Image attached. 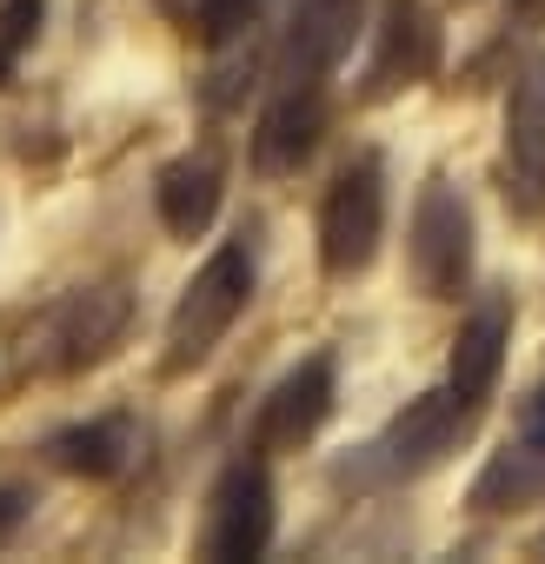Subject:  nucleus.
I'll list each match as a JSON object with an SVG mask.
<instances>
[{
    "label": "nucleus",
    "instance_id": "obj_5",
    "mask_svg": "<svg viewBox=\"0 0 545 564\" xmlns=\"http://www.w3.org/2000/svg\"><path fill=\"white\" fill-rule=\"evenodd\" d=\"M333 399H340V359H333V352L300 359L280 386L259 399L253 445H259V452H300V445H313L320 425L333 419Z\"/></svg>",
    "mask_w": 545,
    "mask_h": 564
},
{
    "label": "nucleus",
    "instance_id": "obj_15",
    "mask_svg": "<svg viewBox=\"0 0 545 564\" xmlns=\"http://www.w3.org/2000/svg\"><path fill=\"white\" fill-rule=\"evenodd\" d=\"M545 491V452L538 445H519V452H499L485 471H479V485H472V511H519V505H532Z\"/></svg>",
    "mask_w": 545,
    "mask_h": 564
},
{
    "label": "nucleus",
    "instance_id": "obj_14",
    "mask_svg": "<svg viewBox=\"0 0 545 564\" xmlns=\"http://www.w3.org/2000/svg\"><path fill=\"white\" fill-rule=\"evenodd\" d=\"M47 452H54V465H61V471L114 478V471L127 465V452H133V432H127V419H94V425H67Z\"/></svg>",
    "mask_w": 545,
    "mask_h": 564
},
{
    "label": "nucleus",
    "instance_id": "obj_10",
    "mask_svg": "<svg viewBox=\"0 0 545 564\" xmlns=\"http://www.w3.org/2000/svg\"><path fill=\"white\" fill-rule=\"evenodd\" d=\"M320 133H327V94L320 87H287L253 127V173H266V180L300 173L313 160Z\"/></svg>",
    "mask_w": 545,
    "mask_h": 564
},
{
    "label": "nucleus",
    "instance_id": "obj_20",
    "mask_svg": "<svg viewBox=\"0 0 545 564\" xmlns=\"http://www.w3.org/2000/svg\"><path fill=\"white\" fill-rule=\"evenodd\" d=\"M8 74H14V47L0 41V87H8Z\"/></svg>",
    "mask_w": 545,
    "mask_h": 564
},
{
    "label": "nucleus",
    "instance_id": "obj_17",
    "mask_svg": "<svg viewBox=\"0 0 545 564\" xmlns=\"http://www.w3.org/2000/svg\"><path fill=\"white\" fill-rule=\"evenodd\" d=\"M41 14H47V0H8V8H0V41L21 54L41 34Z\"/></svg>",
    "mask_w": 545,
    "mask_h": 564
},
{
    "label": "nucleus",
    "instance_id": "obj_2",
    "mask_svg": "<svg viewBox=\"0 0 545 564\" xmlns=\"http://www.w3.org/2000/svg\"><path fill=\"white\" fill-rule=\"evenodd\" d=\"M472 259H479V232H472V206L452 180H426L419 206H413V239H406V265L419 300H459L472 286Z\"/></svg>",
    "mask_w": 545,
    "mask_h": 564
},
{
    "label": "nucleus",
    "instance_id": "obj_9",
    "mask_svg": "<svg viewBox=\"0 0 545 564\" xmlns=\"http://www.w3.org/2000/svg\"><path fill=\"white\" fill-rule=\"evenodd\" d=\"M505 153H512L505 199L525 219H538L545 213V54L519 74V87L505 100Z\"/></svg>",
    "mask_w": 545,
    "mask_h": 564
},
{
    "label": "nucleus",
    "instance_id": "obj_4",
    "mask_svg": "<svg viewBox=\"0 0 545 564\" xmlns=\"http://www.w3.org/2000/svg\"><path fill=\"white\" fill-rule=\"evenodd\" d=\"M272 524H280V505H272V478H266V465H259V458H233V465L213 478L200 551H206V557H220V564L266 557Z\"/></svg>",
    "mask_w": 545,
    "mask_h": 564
},
{
    "label": "nucleus",
    "instance_id": "obj_18",
    "mask_svg": "<svg viewBox=\"0 0 545 564\" xmlns=\"http://www.w3.org/2000/svg\"><path fill=\"white\" fill-rule=\"evenodd\" d=\"M519 438H525V445H538V452H545V386H538V392H532V399H525V412H519Z\"/></svg>",
    "mask_w": 545,
    "mask_h": 564
},
{
    "label": "nucleus",
    "instance_id": "obj_11",
    "mask_svg": "<svg viewBox=\"0 0 545 564\" xmlns=\"http://www.w3.org/2000/svg\"><path fill=\"white\" fill-rule=\"evenodd\" d=\"M220 199H226V166L213 147H193L153 173V213L173 239H200L220 219Z\"/></svg>",
    "mask_w": 545,
    "mask_h": 564
},
{
    "label": "nucleus",
    "instance_id": "obj_8",
    "mask_svg": "<svg viewBox=\"0 0 545 564\" xmlns=\"http://www.w3.org/2000/svg\"><path fill=\"white\" fill-rule=\"evenodd\" d=\"M366 21V0H300L287 47H280V80L287 87H320L360 41Z\"/></svg>",
    "mask_w": 545,
    "mask_h": 564
},
{
    "label": "nucleus",
    "instance_id": "obj_7",
    "mask_svg": "<svg viewBox=\"0 0 545 564\" xmlns=\"http://www.w3.org/2000/svg\"><path fill=\"white\" fill-rule=\"evenodd\" d=\"M127 319H133V300H127V286H74L61 306H54V319H47V366L54 372H87V366H100L120 339H127Z\"/></svg>",
    "mask_w": 545,
    "mask_h": 564
},
{
    "label": "nucleus",
    "instance_id": "obj_16",
    "mask_svg": "<svg viewBox=\"0 0 545 564\" xmlns=\"http://www.w3.org/2000/svg\"><path fill=\"white\" fill-rule=\"evenodd\" d=\"M266 14V0H193V28L206 47H233L253 34V21Z\"/></svg>",
    "mask_w": 545,
    "mask_h": 564
},
{
    "label": "nucleus",
    "instance_id": "obj_6",
    "mask_svg": "<svg viewBox=\"0 0 545 564\" xmlns=\"http://www.w3.org/2000/svg\"><path fill=\"white\" fill-rule=\"evenodd\" d=\"M466 425H472V405H466L452 386L419 392V399L373 438V465H380L386 478H419V471H432V465L466 438Z\"/></svg>",
    "mask_w": 545,
    "mask_h": 564
},
{
    "label": "nucleus",
    "instance_id": "obj_19",
    "mask_svg": "<svg viewBox=\"0 0 545 564\" xmlns=\"http://www.w3.org/2000/svg\"><path fill=\"white\" fill-rule=\"evenodd\" d=\"M21 511H28V498H21V491H0V531H14V524H21Z\"/></svg>",
    "mask_w": 545,
    "mask_h": 564
},
{
    "label": "nucleus",
    "instance_id": "obj_3",
    "mask_svg": "<svg viewBox=\"0 0 545 564\" xmlns=\"http://www.w3.org/2000/svg\"><path fill=\"white\" fill-rule=\"evenodd\" d=\"M380 239H386V180H380V160H353L320 199V272L360 279Z\"/></svg>",
    "mask_w": 545,
    "mask_h": 564
},
{
    "label": "nucleus",
    "instance_id": "obj_13",
    "mask_svg": "<svg viewBox=\"0 0 545 564\" xmlns=\"http://www.w3.org/2000/svg\"><path fill=\"white\" fill-rule=\"evenodd\" d=\"M505 339H512L505 306H479V313L452 333V352H446V386H452L472 412L492 399V386H499V372H505Z\"/></svg>",
    "mask_w": 545,
    "mask_h": 564
},
{
    "label": "nucleus",
    "instance_id": "obj_12",
    "mask_svg": "<svg viewBox=\"0 0 545 564\" xmlns=\"http://www.w3.org/2000/svg\"><path fill=\"white\" fill-rule=\"evenodd\" d=\"M439 67V28L419 0H393L386 8V28H380V47H373V67H366V100H386L399 87H419L432 80Z\"/></svg>",
    "mask_w": 545,
    "mask_h": 564
},
{
    "label": "nucleus",
    "instance_id": "obj_1",
    "mask_svg": "<svg viewBox=\"0 0 545 564\" xmlns=\"http://www.w3.org/2000/svg\"><path fill=\"white\" fill-rule=\"evenodd\" d=\"M253 300V252L246 239H226L206 252V265L180 286L173 313H167V372H193L220 352V339L233 333V319Z\"/></svg>",
    "mask_w": 545,
    "mask_h": 564
}]
</instances>
